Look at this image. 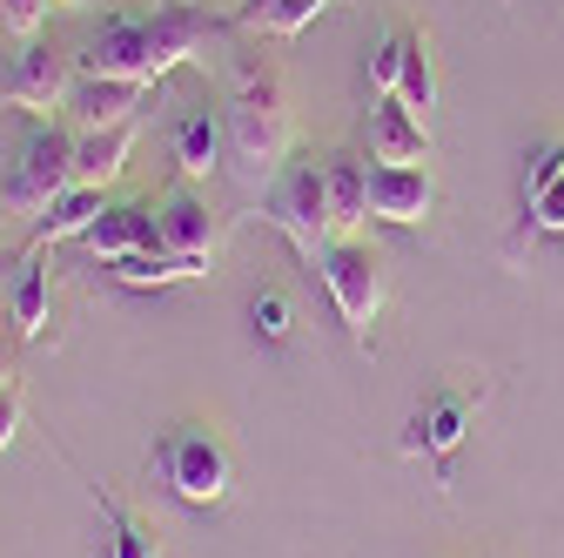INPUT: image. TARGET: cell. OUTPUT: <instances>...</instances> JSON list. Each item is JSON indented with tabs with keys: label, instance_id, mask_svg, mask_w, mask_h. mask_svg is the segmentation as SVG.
Instances as JSON below:
<instances>
[{
	"label": "cell",
	"instance_id": "obj_1",
	"mask_svg": "<svg viewBox=\"0 0 564 558\" xmlns=\"http://www.w3.org/2000/svg\"><path fill=\"white\" fill-rule=\"evenodd\" d=\"M208 34H216V21H208L202 8L169 0L155 21H108V28L82 47V67H88V75H108V82H141V88H155L162 75H175L182 61H195V54L208 47Z\"/></svg>",
	"mask_w": 564,
	"mask_h": 558
},
{
	"label": "cell",
	"instance_id": "obj_2",
	"mask_svg": "<svg viewBox=\"0 0 564 558\" xmlns=\"http://www.w3.org/2000/svg\"><path fill=\"white\" fill-rule=\"evenodd\" d=\"M223 128H229V149L249 175H262V182L282 175V155H290V101H282L275 67H249Z\"/></svg>",
	"mask_w": 564,
	"mask_h": 558
},
{
	"label": "cell",
	"instance_id": "obj_3",
	"mask_svg": "<svg viewBox=\"0 0 564 558\" xmlns=\"http://www.w3.org/2000/svg\"><path fill=\"white\" fill-rule=\"evenodd\" d=\"M75 189V135L67 128H54V121H41L28 142H21V155H14V169H8V208L14 216H47V208Z\"/></svg>",
	"mask_w": 564,
	"mask_h": 558
},
{
	"label": "cell",
	"instance_id": "obj_4",
	"mask_svg": "<svg viewBox=\"0 0 564 558\" xmlns=\"http://www.w3.org/2000/svg\"><path fill=\"white\" fill-rule=\"evenodd\" d=\"M262 216L296 243V256H323L329 243H336V229H329V175L316 169V162H282V175L269 182V195H262Z\"/></svg>",
	"mask_w": 564,
	"mask_h": 558
},
{
	"label": "cell",
	"instance_id": "obj_5",
	"mask_svg": "<svg viewBox=\"0 0 564 558\" xmlns=\"http://www.w3.org/2000/svg\"><path fill=\"white\" fill-rule=\"evenodd\" d=\"M316 269H323V290H329L336 316L349 323V336L370 343V323H377V310H383V256L364 249L357 236H336V243L316 256Z\"/></svg>",
	"mask_w": 564,
	"mask_h": 558
},
{
	"label": "cell",
	"instance_id": "obj_6",
	"mask_svg": "<svg viewBox=\"0 0 564 558\" xmlns=\"http://www.w3.org/2000/svg\"><path fill=\"white\" fill-rule=\"evenodd\" d=\"M67 95H75V61L61 47H47V41H21L8 54V67H0V101L21 108V115L54 121L67 108Z\"/></svg>",
	"mask_w": 564,
	"mask_h": 558
},
{
	"label": "cell",
	"instance_id": "obj_7",
	"mask_svg": "<svg viewBox=\"0 0 564 558\" xmlns=\"http://www.w3.org/2000/svg\"><path fill=\"white\" fill-rule=\"evenodd\" d=\"M155 464L169 477V492L188 498V505H223L229 498V451H223L216 431H202V425L169 431L162 451H155Z\"/></svg>",
	"mask_w": 564,
	"mask_h": 558
},
{
	"label": "cell",
	"instance_id": "obj_8",
	"mask_svg": "<svg viewBox=\"0 0 564 558\" xmlns=\"http://www.w3.org/2000/svg\"><path fill=\"white\" fill-rule=\"evenodd\" d=\"M155 243L162 249H175V256H202V262H216V249H223V216L208 208L202 195H169L162 208H155Z\"/></svg>",
	"mask_w": 564,
	"mask_h": 558
},
{
	"label": "cell",
	"instance_id": "obj_9",
	"mask_svg": "<svg viewBox=\"0 0 564 558\" xmlns=\"http://www.w3.org/2000/svg\"><path fill=\"white\" fill-rule=\"evenodd\" d=\"M370 162L383 169H423L431 162V121H416L397 95L370 115Z\"/></svg>",
	"mask_w": 564,
	"mask_h": 558
},
{
	"label": "cell",
	"instance_id": "obj_10",
	"mask_svg": "<svg viewBox=\"0 0 564 558\" xmlns=\"http://www.w3.org/2000/svg\"><path fill=\"white\" fill-rule=\"evenodd\" d=\"M82 249L101 256V262L141 256V249H162V243H155V208H149V202H108L101 216H95V229L82 236Z\"/></svg>",
	"mask_w": 564,
	"mask_h": 558
},
{
	"label": "cell",
	"instance_id": "obj_11",
	"mask_svg": "<svg viewBox=\"0 0 564 558\" xmlns=\"http://www.w3.org/2000/svg\"><path fill=\"white\" fill-rule=\"evenodd\" d=\"M431 202H437L431 169H383V162L370 169V216H377V223L410 229V223L431 216Z\"/></svg>",
	"mask_w": 564,
	"mask_h": 558
},
{
	"label": "cell",
	"instance_id": "obj_12",
	"mask_svg": "<svg viewBox=\"0 0 564 558\" xmlns=\"http://www.w3.org/2000/svg\"><path fill=\"white\" fill-rule=\"evenodd\" d=\"M128 149H134V121L82 128V135H75V182H88V189H115L121 169H128Z\"/></svg>",
	"mask_w": 564,
	"mask_h": 558
},
{
	"label": "cell",
	"instance_id": "obj_13",
	"mask_svg": "<svg viewBox=\"0 0 564 558\" xmlns=\"http://www.w3.org/2000/svg\"><path fill=\"white\" fill-rule=\"evenodd\" d=\"M47 310H54V276H47V249L28 243V256L14 262V336L34 343L47 330Z\"/></svg>",
	"mask_w": 564,
	"mask_h": 558
},
{
	"label": "cell",
	"instance_id": "obj_14",
	"mask_svg": "<svg viewBox=\"0 0 564 558\" xmlns=\"http://www.w3.org/2000/svg\"><path fill=\"white\" fill-rule=\"evenodd\" d=\"M141 82H108V75H82L75 82V95H67V108L82 115V128H115V121H134V108H141Z\"/></svg>",
	"mask_w": 564,
	"mask_h": 558
},
{
	"label": "cell",
	"instance_id": "obj_15",
	"mask_svg": "<svg viewBox=\"0 0 564 558\" xmlns=\"http://www.w3.org/2000/svg\"><path fill=\"white\" fill-rule=\"evenodd\" d=\"M101 208H108V189H88V182H75V189H67L54 208H47V216L34 223V249H54V243H67V236H88L95 229V216H101Z\"/></svg>",
	"mask_w": 564,
	"mask_h": 558
},
{
	"label": "cell",
	"instance_id": "obj_16",
	"mask_svg": "<svg viewBox=\"0 0 564 558\" xmlns=\"http://www.w3.org/2000/svg\"><path fill=\"white\" fill-rule=\"evenodd\" d=\"M323 175H329V229L357 236L370 223V169L364 162H323Z\"/></svg>",
	"mask_w": 564,
	"mask_h": 558
},
{
	"label": "cell",
	"instance_id": "obj_17",
	"mask_svg": "<svg viewBox=\"0 0 564 558\" xmlns=\"http://www.w3.org/2000/svg\"><path fill=\"white\" fill-rule=\"evenodd\" d=\"M108 269H115V283H128V290H169V283H188V276H208L202 256H175V249H141V256L108 262Z\"/></svg>",
	"mask_w": 564,
	"mask_h": 558
},
{
	"label": "cell",
	"instance_id": "obj_18",
	"mask_svg": "<svg viewBox=\"0 0 564 558\" xmlns=\"http://www.w3.org/2000/svg\"><path fill=\"white\" fill-rule=\"evenodd\" d=\"M470 417H477V397H464V390H451V397H437L431 410H416V425H410V438H403V451H451L464 431H470Z\"/></svg>",
	"mask_w": 564,
	"mask_h": 558
},
{
	"label": "cell",
	"instance_id": "obj_19",
	"mask_svg": "<svg viewBox=\"0 0 564 558\" xmlns=\"http://www.w3.org/2000/svg\"><path fill=\"white\" fill-rule=\"evenodd\" d=\"M223 142H229V128L216 115H188L175 128V162H182V175L188 182H208V175L223 169Z\"/></svg>",
	"mask_w": 564,
	"mask_h": 558
},
{
	"label": "cell",
	"instance_id": "obj_20",
	"mask_svg": "<svg viewBox=\"0 0 564 558\" xmlns=\"http://www.w3.org/2000/svg\"><path fill=\"white\" fill-rule=\"evenodd\" d=\"M329 14V0H249L242 8V28L249 34H275V41H290L303 28H316Z\"/></svg>",
	"mask_w": 564,
	"mask_h": 558
},
{
	"label": "cell",
	"instance_id": "obj_21",
	"mask_svg": "<svg viewBox=\"0 0 564 558\" xmlns=\"http://www.w3.org/2000/svg\"><path fill=\"white\" fill-rule=\"evenodd\" d=\"M397 101H403L416 121H431V108H437V75H431V47H423V34H410V61H403Z\"/></svg>",
	"mask_w": 564,
	"mask_h": 558
},
{
	"label": "cell",
	"instance_id": "obj_22",
	"mask_svg": "<svg viewBox=\"0 0 564 558\" xmlns=\"http://www.w3.org/2000/svg\"><path fill=\"white\" fill-rule=\"evenodd\" d=\"M403 61H410V28H397V34H383L377 47H370V95H397L403 88Z\"/></svg>",
	"mask_w": 564,
	"mask_h": 558
},
{
	"label": "cell",
	"instance_id": "obj_23",
	"mask_svg": "<svg viewBox=\"0 0 564 558\" xmlns=\"http://www.w3.org/2000/svg\"><path fill=\"white\" fill-rule=\"evenodd\" d=\"M108 518H115V558H162V551H155V538H149V525H141L128 505H115V498H108Z\"/></svg>",
	"mask_w": 564,
	"mask_h": 558
},
{
	"label": "cell",
	"instance_id": "obj_24",
	"mask_svg": "<svg viewBox=\"0 0 564 558\" xmlns=\"http://www.w3.org/2000/svg\"><path fill=\"white\" fill-rule=\"evenodd\" d=\"M47 8H54V0H0V28H8L14 41H34L41 21H47Z\"/></svg>",
	"mask_w": 564,
	"mask_h": 558
},
{
	"label": "cell",
	"instance_id": "obj_25",
	"mask_svg": "<svg viewBox=\"0 0 564 558\" xmlns=\"http://www.w3.org/2000/svg\"><path fill=\"white\" fill-rule=\"evenodd\" d=\"M524 208H531V229H538V236H564V175H557L544 195H531Z\"/></svg>",
	"mask_w": 564,
	"mask_h": 558
},
{
	"label": "cell",
	"instance_id": "obj_26",
	"mask_svg": "<svg viewBox=\"0 0 564 558\" xmlns=\"http://www.w3.org/2000/svg\"><path fill=\"white\" fill-rule=\"evenodd\" d=\"M249 316H256V330H262V336H269V343H275V336H290V303H282V297H275V290H262V297H256V310H249Z\"/></svg>",
	"mask_w": 564,
	"mask_h": 558
},
{
	"label": "cell",
	"instance_id": "obj_27",
	"mask_svg": "<svg viewBox=\"0 0 564 558\" xmlns=\"http://www.w3.org/2000/svg\"><path fill=\"white\" fill-rule=\"evenodd\" d=\"M21 417H28V397H21V384H8V390H0V451L14 444V431H21Z\"/></svg>",
	"mask_w": 564,
	"mask_h": 558
},
{
	"label": "cell",
	"instance_id": "obj_28",
	"mask_svg": "<svg viewBox=\"0 0 564 558\" xmlns=\"http://www.w3.org/2000/svg\"><path fill=\"white\" fill-rule=\"evenodd\" d=\"M14 371H21V343H14V336H0V390L14 384Z\"/></svg>",
	"mask_w": 564,
	"mask_h": 558
},
{
	"label": "cell",
	"instance_id": "obj_29",
	"mask_svg": "<svg viewBox=\"0 0 564 558\" xmlns=\"http://www.w3.org/2000/svg\"><path fill=\"white\" fill-rule=\"evenodd\" d=\"M54 8H101V0H54Z\"/></svg>",
	"mask_w": 564,
	"mask_h": 558
},
{
	"label": "cell",
	"instance_id": "obj_30",
	"mask_svg": "<svg viewBox=\"0 0 564 558\" xmlns=\"http://www.w3.org/2000/svg\"><path fill=\"white\" fill-rule=\"evenodd\" d=\"M0 223H8V195H0Z\"/></svg>",
	"mask_w": 564,
	"mask_h": 558
},
{
	"label": "cell",
	"instance_id": "obj_31",
	"mask_svg": "<svg viewBox=\"0 0 564 558\" xmlns=\"http://www.w3.org/2000/svg\"><path fill=\"white\" fill-rule=\"evenodd\" d=\"M0 67H8V47H0Z\"/></svg>",
	"mask_w": 564,
	"mask_h": 558
},
{
	"label": "cell",
	"instance_id": "obj_32",
	"mask_svg": "<svg viewBox=\"0 0 564 558\" xmlns=\"http://www.w3.org/2000/svg\"><path fill=\"white\" fill-rule=\"evenodd\" d=\"M0 276H8V269H0Z\"/></svg>",
	"mask_w": 564,
	"mask_h": 558
}]
</instances>
